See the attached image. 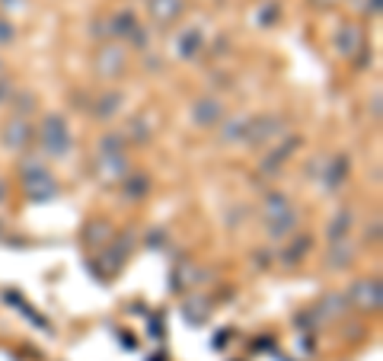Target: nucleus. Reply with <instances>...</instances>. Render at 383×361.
I'll return each mask as SVG.
<instances>
[{"instance_id": "obj_22", "label": "nucleus", "mask_w": 383, "mask_h": 361, "mask_svg": "<svg viewBox=\"0 0 383 361\" xmlns=\"http://www.w3.org/2000/svg\"><path fill=\"white\" fill-rule=\"evenodd\" d=\"M316 4H323V7H329V4H332V0H316Z\"/></svg>"}, {"instance_id": "obj_1", "label": "nucleus", "mask_w": 383, "mask_h": 361, "mask_svg": "<svg viewBox=\"0 0 383 361\" xmlns=\"http://www.w3.org/2000/svg\"><path fill=\"white\" fill-rule=\"evenodd\" d=\"M39 138H42V144H45V151H48V153H64L70 147L67 122H64L61 115H45Z\"/></svg>"}, {"instance_id": "obj_12", "label": "nucleus", "mask_w": 383, "mask_h": 361, "mask_svg": "<svg viewBox=\"0 0 383 361\" xmlns=\"http://www.w3.org/2000/svg\"><path fill=\"white\" fill-rule=\"evenodd\" d=\"M138 29V20H134L131 10H119V13L112 16V32L115 35H131Z\"/></svg>"}, {"instance_id": "obj_16", "label": "nucleus", "mask_w": 383, "mask_h": 361, "mask_svg": "<svg viewBox=\"0 0 383 361\" xmlns=\"http://www.w3.org/2000/svg\"><path fill=\"white\" fill-rule=\"evenodd\" d=\"M13 35H16L13 23H10L7 16L0 13V45H10V42H13Z\"/></svg>"}, {"instance_id": "obj_2", "label": "nucleus", "mask_w": 383, "mask_h": 361, "mask_svg": "<svg viewBox=\"0 0 383 361\" xmlns=\"http://www.w3.org/2000/svg\"><path fill=\"white\" fill-rule=\"evenodd\" d=\"M147 10H150L157 26H173V23L182 16V10H186V0H150Z\"/></svg>"}, {"instance_id": "obj_14", "label": "nucleus", "mask_w": 383, "mask_h": 361, "mask_svg": "<svg viewBox=\"0 0 383 361\" xmlns=\"http://www.w3.org/2000/svg\"><path fill=\"white\" fill-rule=\"evenodd\" d=\"M329 259H332V269H342V265H351V246H345V243H335V250L329 253Z\"/></svg>"}, {"instance_id": "obj_3", "label": "nucleus", "mask_w": 383, "mask_h": 361, "mask_svg": "<svg viewBox=\"0 0 383 361\" xmlns=\"http://www.w3.org/2000/svg\"><path fill=\"white\" fill-rule=\"evenodd\" d=\"M351 304H358L368 313L380 310V285L377 281H355L351 285Z\"/></svg>"}, {"instance_id": "obj_4", "label": "nucleus", "mask_w": 383, "mask_h": 361, "mask_svg": "<svg viewBox=\"0 0 383 361\" xmlns=\"http://www.w3.org/2000/svg\"><path fill=\"white\" fill-rule=\"evenodd\" d=\"M96 70L103 77H115L125 70V51L115 49V45H105L103 51L96 55Z\"/></svg>"}, {"instance_id": "obj_9", "label": "nucleus", "mask_w": 383, "mask_h": 361, "mask_svg": "<svg viewBox=\"0 0 383 361\" xmlns=\"http://www.w3.org/2000/svg\"><path fill=\"white\" fill-rule=\"evenodd\" d=\"M345 173H349V160L332 157L326 163V173H323V186H326V189H339L342 179H345Z\"/></svg>"}, {"instance_id": "obj_7", "label": "nucleus", "mask_w": 383, "mask_h": 361, "mask_svg": "<svg viewBox=\"0 0 383 361\" xmlns=\"http://www.w3.org/2000/svg\"><path fill=\"white\" fill-rule=\"evenodd\" d=\"M32 141V132H29V125L22 122V118H13L7 125V134H4V144L10 147V151H22V147Z\"/></svg>"}, {"instance_id": "obj_17", "label": "nucleus", "mask_w": 383, "mask_h": 361, "mask_svg": "<svg viewBox=\"0 0 383 361\" xmlns=\"http://www.w3.org/2000/svg\"><path fill=\"white\" fill-rule=\"evenodd\" d=\"M278 13H281V7H278V4H275V0H272L268 7H262V10H259V16H256V20H259V23H275V20H278Z\"/></svg>"}, {"instance_id": "obj_23", "label": "nucleus", "mask_w": 383, "mask_h": 361, "mask_svg": "<svg viewBox=\"0 0 383 361\" xmlns=\"http://www.w3.org/2000/svg\"><path fill=\"white\" fill-rule=\"evenodd\" d=\"M355 7H361V10H364V0H355Z\"/></svg>"}, {"instance_id": "obj_5", "label": "nucleus", "mask_w": 383, "mask_h": 361, "mask_svg": "<svg viewBox=\"0 0 383 361\" xmlns=\"http://www.w3.org/2000/svg\"><path fill=\"white\" fill-rule=\"evenodd\" d=\"M221 115H223V106L217 103V99H202V103L192 106V122H195V125H202V128L217 125V122H221Z\"/></svg>"}, {"instance_id": "obj_11", "label": "nucleus", "mask_w": 383, "mask_h": 361, "mask_svg": "<svg viewBox=\"0 0 383 361\" xmlns=\"http://www.w3.org/2000/svg\"><path fill=\"white\" fill-rule=\"evenodd\" d=\"M265 215H268V221L291 215V202H287V198H285L281 192H272L268 198H265Z\"/></svg>"}, {"instance_id": "obj_15", "label": "nucleus", "mask_w": 383, "mask_h": 361, "mask_svg": "<svg viewBox=\"0 0 383 361\" xmlns=\"http://www.w3.org/2000/svg\"><path fill=\"white\" fill-rule=\"evenodd\" d=\"M119 103H122V96H112V93H109V96H103V99H99V106H103V109H96V115L99 118H109L112 112H119Z\"/></svg>"}, {"instance_id": "obj_6", "label": "nucleus", "mask_w": 383, "mask_h": 361, "mask_svg": "<svg viewBox=\"0 0 383 361\" xmlns=\"http://www.w3.org/2000/svg\"><path fill=\"white\" fill-rule=\"evenodd\" d=\"M335 49H339L342 58H351L358 49H361V29L358 26H342L339 35H335Z\"/></svg>"}, {"instance_id": "obj_21", "label": "nucleus", "mask_w": 383, "mask_h": 361, "mask_svg": "<svg viewBox=\"0 0 383 361\" xmlns=\"http://www.w3.org/2000/svg\"><path fill=\"white\" fill-rule=\"evenodd\" d=\"M4 195H7V186H4V179H0V198H4Z\"/></svg>"}, {"instance_id": "obj_8", "label": "nucleus", "mask_w": 383, "mask_h": 361, "mask_svg": "<svg viewBox=\"0 0 383 361\" xmlns=\"http://www.w3.org/2000/svg\"><path fill=\"white\" fill-rule=\"evenodd\" d=\"M202 49V29H186V32H179V39H176V55L179 58H192L195 51Z\"/></svg>"}, {"instance_id": "obj_20", "label": "nucleus", "mask_w": 383, "mask_h": 361, "mask_svg": "<svg viewBox=\"0 0 383 361\" xmlns=\"http://www.w3.org/2000/svg\"><path fill=\"white\" fill-rule=\"evenodd\" d=\"M13 7H22V0H0V10H4V13L13 10Z\"/></svg>"}, {"instance_id": "obj_19", "label": "nucleus", "mask_w": 383, "mask_h": 361, "mask_svg": "<svg viewBox=\"0 0 383 361\" xmlns=\"http://www.w3.org/2000/svg\"><path fill=\"white\" fill-rule=\"evenodd\" d=\"M364 13H380V0H364Z\"/></svg>"}, {"instance_id": "obj_24", "label": "nucleus", "mask_w": 383, "mask_h": 361, "mask_svg": "<svg viewBox=\"0 0 383 361\" xmlns=\"http://www.w3.org/2000/svg\"><path fill=\"white\" fill-rule=\"evenodd\" d=\"M0 70H4V61H0Z\"/></svg>"}, {"instance_id": "obj_18", "label": "nucleus", "mask_w": 383, "mask_h": 361, "mask_svg": "<svg viewBox=\"0 0 383 361\" xmlns=\"http://www.w3.org/2000/svg\"><path fill=\"white\" fill-rule=\"evenodd\" d=\"M13 99V80H7V77H0V106L10 103Z\"/></svg>"}, {"instance_id": "obj_13", "label": "nucleus", "mask_w": 383, "mask_h": 361, "mask_svg": "<svg viewBox=\"0 0 383 361\" xmlns=\"http://www.w3.org/2000/svg\"><path fill=\"white\" fill-rule=\"evenodd\" d=\"M249 132V122H246V118H237V122H230L227 128H223V134H221V141H237V138H243V134Z\"/></svg>"}, {"instance_id": "obj_10", "label": "nucleus", "mask_w": 383, "mask_h": 361, "mask_svg": "<svg viewBox=\"0 0 383 361\" xmlns=\"http://www.w3.org/2000/svg\"><path fill=\"white\" fill-rule=\"evenodd\" d=\"M349 230H351V211H339V215L329 221L326 236L332 240V243H342V240L349 236Z\"/></svg>"}]
</instances>
